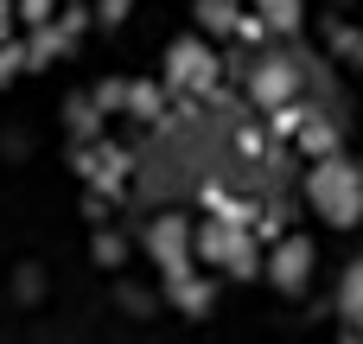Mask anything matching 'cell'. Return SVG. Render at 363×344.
Returning a JSON list of instances; mask_svg holds the SVG:
<instances>
[{
	"mask_svg": "<svg viewBox=\"0 0 363 344\" xmlns=\"http://www.w3.org/2000/svg\"><path fill=\"white\" fill-rule=\"evenodd\" d=\"M313 204H319L332 223H357L363 217V172L351 160H332V153H325V166L313 172Z\"/></svg>",
	"mask_w": 363,
	"mask_h": 344,
	"instance_id": "1",
	"label": "cell"
},
{
	"mask_svg": "<svg viewBox=\"0 0 363 344\" xmlns=\"http://www.w3.org/2000/svg\"><path fill=\"white\" fill-rule=\"evenodd\" d=\"M166 77H172L179 89H204V83L217 77V64H211L204 38H179V45H172V57H166Z\"/></svg>",
	"mask_w": 363,
	"mask_h": 344,
	"instance_id": "2",
	"label": "cell"
},
{
	"mask_svg": "<svg viewBox=\"0 0 363 344\" xmlns=\"http://www.w3.org/2000/svg\"><path fill=\"white\" fill-rule=\"evenodd\" d=\"M306 274H313V243L306 236H287L274 249V287L281 294H306Z\"/></svg>",
	"mask_w": 363,
	"mask_h": 344,
	"instance_id": "3",
	"label": "cell"
},
{
	"mask_svg": "<svg viewBox=\"0 0 363 344\" xmlns=\"http://www.w3.org/2000/svg\"><path fill=\"white\" fill-rule=\"evenodd\" d=\"M147 249H153L166 268H185V223H179V217H160L153 236H147Z\"/></svg>",
	"mask_w": 363,
	"mask_h": 344,
	"instance_id": "4",
	"label": "cell"
},
{
	"mask_svg": "<svg viewBox=\"0 0 363 344\" xmlns=\"http://www.w3.org/2000/svg\"><path fill=\"white\" fill-rule=\"evenodd\" d=\"M249 89H255V102H268V109H274V102H287V96H294V70H287V64H262Z\"/></svg>",
	"mask_w": 363,
	"mask_h": 344,
	"instance_id": "5",
	"label": "cell"
},
{
	"mask_svg": "<svg viewBox=\"0 0 363 344\" xmlns=\"http://www.w3.org/2000/svg\"><path fill=\"white\" fill-rule=\"evenodd\" d=\"M300 147H313V153H332V147H338V128H332L325 115H306V121H300Z\"/></svg>",
	"mask_w": 363,
	"mask_h": 344,
	"instance_id": "6",
	"label": "cell"
},
{
	"mask_svg": "<svg viewBox=\"0 0 363 344\" xmlns=\"http://www.w3.org/2000/svg\"><path fill=\"white\" fill-rule=\"evenodd\" d=\"M198 249H204L211 262H230V255L242 249V236H236V230H223V223H211V230L198 236Z\"/></svg>",
	"mask_w": 363,
	"mask_h": 344,
	"instance_id": "7",
	"label": "cell"
},
{
	"mask_svg": "<svg viewBox=\"0 0 363 344\" xmlns=\"http://www.w3.org/2000/svg\"><path fill=\"white\" fill-rule=\"evenodd\" d=\"M198 19H204L211 32H230V26H236V0H198Z\"/></svg>",
	"mask_w": 363,
	"mask_h": 344,
	"instance_id": "8",
	"label": "cell"
},
{
	"mask_svg": "<svg viewBox=\"0 0 363 344\" xmlns=\"http://www.w3.org/2000/svg\"><path fill=\"white\" fill-rule=\"evenodd\" d=\"M262 19L287 32V26H300V0H262Z\"/></svg>",
	"mask_w": 363,
	"mask_h": 344,
	"instance_id": "9",
	"label": "cell"
},
{
	"mask_svg": "<svg viewBox=\"0 0 363 344\" xmlns=\"http://www.w3.org/2000/svg\"><path fill=\"white\" fill-rule=\"evenodd\" d=\"M332 51H338V57H351V64H363V32H351V26H332Z\"/></svg>",
	"mask_w": 363,
	"mask_h": 344,
	"instance_id": "10",
	"label": "cell"
},
{
	"mask_svg": "<svg viewBox=\"0 0 363 344\" xmlns=\"http://www.w3.org/2000/svg\"><path fill=\"white\" fill-rule=\"evenodd\" d=\"M172 287H179V306H185V313H204V306H211V287H198V281H185V274H179Z\"/></svg>",
	"mask_w": 363,
	"mask_h": 344,
	"instance_id": "11",
	"label": "cell"
},
{
	"mask_svg": "<svg viewBox=\"0 0 363 344\" xmlns=\"http://www.w3.org/2000/svg\"><path fill=\"white\" fill-rule=\"evenodd\" d=\"M345 313H363V268L345 274Z\"/></svg>",
	"mask_w": 363,
	"mask_h": 344,
	"instance_id": "12",
	"label": "cell"
}]
</instances>
